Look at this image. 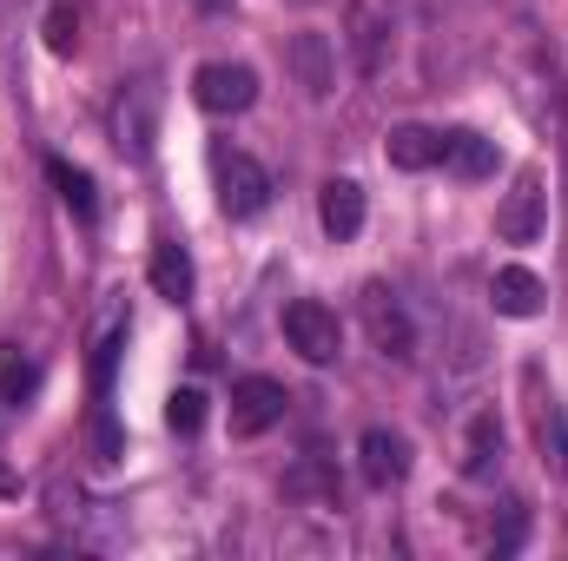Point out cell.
Masks as SVG:
<instances>
[{"label": "cell", "instance_id": "cell-6", "mask_svg": "<svg viewBox=\"0 0 568 561\" xmlns=\"http://www.w3.org/2000/svg\"><path fill=\"white\" fill-rule=\"evenodd\" d=\"M192 100L212 113V120H232V113H252L258 106V73L245 60H205L192 73Z\"/></svg>", "mask_w": 568, "mask_h": 561}, {"label": "cell", "instance_id": "cell-13", "mask_svg": "<svg viewBox=\"0 0 568 561\" xmlns=\"http://www.w3.org/2000/svg\"><path fill=\"white\" fill-rule=\"evenodd\" d=\"M291 73H297V86L311 93V100H324L331 86H337V53H331V40L324 33H291Z\"/></svg>", "mask_w": 568, "mask_h": 561}, {"label": "cell", "instance_id": "cell-22", "mask_svg": "<svg viewBox=\"0 0 568 561\" xmlns=\"http://www.w3.org/2000/svg\"><path fill=\"white\" fill-rule=\"evenodd\" d=\"M80 27H87V0H47V20H40V33H47V53H73L80 47Z\"/></svg>", "mask_w": 568, "mask_h": 561}, {"label": "cell", "instance_id": "cell-10", "mask_svg": "<svg viewBox=\"0 0 568 561\" xmlns=\"http://www.w3.org/2000/svg\"><path fill=\"white\" fill-rule=\"evenodd\" d=\"M357 476H364V489H397L404 476H410V436L404 429H364L357 436Z\"/></svg>", "mask_w": 568, "mask_h": 561}, {"label": "cell", "instance_id": "cell-16", "mask_svg": "<svg viewBox=\"0 0 568 561\" xmlns=\"http://www.w3.org/2000/svg\"><path fill=\"white\" fill-rule=\"evenodd\" d=\"M145 278L165 304H185L192 297V252L179 238H152V258H145Z\"/></svg>", "mask_w": 568, "mask_h": 561}, {"label": "cell", "instance_id": "cell-11", "mask_svg": "<svg viewBox=\"0 0 568 561\" xmlns=\"http://www.w3.org/2000/svg\"><path fill=\"white\" fill-rule=\"evenodd\" d=\"M284 384L278 377H239L232 384V436H265L272 422H284Z\"/></svg>", "mask_w": 568, "mask_h": 561}, {"label": "cell", "instance_id": "cell-1", "mask_svg": "<svg viewBox=\"0 0 568 561\" xmlns=\"http://www.w3.org/2000/svg\"><path fill=\"white\" fill-rule=\"evenodd\" d=\"M523 417H529L542 469L568 489V404L556 397V384L542 377V364H523Z\"/></svg>", "mask_w": 568, "mask_h": 561}, {"label": "cell", "instance_id": "cell-3", "mask_svg": "<svg viewBox=\"0 0 568 561\" xmlns=\"http://www.w3.org/2000/svg\"><path fill=\"white\" fill-rule=\"evenodd\" d=\"M397 20H404L397 0H344V47H351V67L364 80L384 73V60L397 47Z\"/></svg>", "mask_w": 568, "mask_h": 561}, {"label": "cell", "instance_id": "cell-8", "mask_svg": "<svg viewBox=\"0 0 568 561\" xmlns=\"http://www.w3.org/2000/svg\"><path fill=\"white\" fill-rule=\"evenodd\" d=\"M357 317H364V330H371V344H377L384 357H397V364L417 357V324H410V310H404V297H397L390 284H364Z\"/></svg>", "mask_w": 568, "mask_h": 561}, {"label": "cell", "instance_id": "cell-24", "mask_svg": "<svg viewBox=\"0 0 568 561\" xmlns=\"http://www.w3.org/2000/svg\"><path fill=\"white\" fill-rule=\"evenodd\" d=\"M165 422H172L179 436H199V429H205V390H192V384H185V390H172Z\"/></svg>", "mask_w": 568, "mask_h": 561}, {"label": "cell", "instance_id": "cell-17", "mask_svg": "<svg viewBox=\"0 0 568 561\" xmlns=\"http://www.w3.org/2000/svg\"><path fill=\"white\" fill-rule=\"evenodd\" d=\"M436 165H449L456 178H496L503 152H496V140H483V133L456 126V133H443V159H436Z\"/></svg>", "mask_w": 568, "mask_h": 561}, {"label": "cell", "instance_id": "cell-9", "mask_svg": "<svg viewBox=\"0 0 568 561\" xmlns=\"http://www.w3.org/2000/svg\"><path fill=\"white\" fill-rule=\"evenodd\" d=\"M284 337H291V350H297L304 364H337V350H344V324H337V310L317 304V297L284 304Z\"/></svg>", "mask_w": 568, "mask_h": 561}, {"label": "cell", "instance_id": "cell-15", "mask_svg": "<svg viewBox=\"0 0 568 561\" xmlns=\"http://www.w3.org/2000/svg\"><path fill=\"white\" fill-rule=\"evenodd\" d=\"M489 304H496L503 317H542L549 284L536 278V272H523V265H503V272L489 278Z\"/></svg>", "mask_w": 568, "mask_h": 561}, {"label": "cell", "instance_id": "cell-18", "mask_svg": "<svg viewBox=\"0 0 568 561\" xmlns=\"http://www.w3.org/2000/svg\"><path fill=\"white\" fill-rule=\"evenodd\" d=\"M503 469V422H496V410H476L469 417V429H463V476H496Z\"/></svg>", "mask_w": 568, "mask_h": 561}, {"label": "cell", "instance_id": "cell-20", "mask_svg": "<svg viewBox=\"0 0 568 561\" xmlns=\"http://www.w3.org/2000/svg\"><path fill=\"white\" fill-rule=\"evenodd\" d=\"M384 152H390L397 172H429V165L443 159V133H429V126H397V133L384 140Z\"/></svg>", "mask_w": 568, "mask_h": 561}, {"label": "cell", "instance_id": "cell-4", "mask_svg": "<svg viewBox=\"0 0 568 561\" xmlns=\"http://www.w3.org/2000/svg\"><path fill=\"white\" fill-rule=\"evenodd\" d=\"M159 113H165V86H159L152 73H140V80L120 86V100H113V145H120V159H133V165L152 159V145H159Z\"/></svg>", "mask_w": 568, "mask_h": 561}, {"label": "cell", "instance_id": "cell-2", "mask_svg": "<svg viewBox=\"0 0 568 561\" xmlns=\"http://www.w3.org/2000/svg\"><path fill=\"white\" fill-rule=\"evenodd\" d=\"M523 33H529V40H523V60H516V93H523V106H529V120H536V126L562 133V126H568L562 67H556V53L536 40V27H523Z\"/></svg>", "mask_w": 568, "mask_h": 561}, {"label": "cell", "instance_id": "cell-19", "mask_svg": "<svg viewBox=\"0 0 568 561\" xmlns=\"http://www.w3.org/2000/svg\"><path fill=\"white\" fill-rule=\"evenodd\" d=\"M47 178H53L60 205H67L80 225H93V218H100V192H93V172H80L73 159H60V152H53V159H47Z\"/></svg>", "mask_w": 568, "mask_h": 561}, {"label": "cell", "instance_id": "cell-23", "mask_svg": "<svg viewBox=\"0 0 568 561\" xmlns=\"http://www.w3.org/2000/svg\"><path fill=\"white\" fill-rule=\"evenodd\" d=\"M40 390V364L20 357L13 344H0V404H27Z\"/></svg>", "mask_w": 568, "mask_h": 561}, {"label": "cell", "instance_id": "cell-12", "mask_svg": "<svg viewBox=\"0 0 568 561\" xmlns=\"http://www.w3.org/2000/svg\"><path fill=\"white\" fill-rule=\"evenodd\" d=\"M126 330H133V317H126V297H113V304H106V317H100V330H93V364H87L93 404H106V397H113V370H120Z\"/></svg>", "mask_w": 568, "mask_h": 561}, {"label": "cell", "instance_id": "cell-21", "mask_svg": "<svg viewBox=\"0 0 568 561\" xmlns=\"http://www.w3.org/2000/svg\"><path fill=\"white\" fill-rule=\"evenodd\" d=\"M284 496H291V502H311V509H337V476H331L317 456H304V462L284 476Z\"/></svg>", "mask_w": 568, "mask_h": 561}, {"label": "cell", "instance_id": "cell-7", "mask_svg": "<svg viewBox=\"0 0 568 561\" xmlns=\"http://www.w3.org/2000/svg\"><path fill=\"white\" fill-rule=\"evenodd\" d=\"M542 225H549V192H542V172L523 165V172L509 178L503 205H496V238H503V245H536Z\"/></svg>", "mask_w": 568, "mask_h": 561}, {"label": "cell", "instance_id": "cell-14", "mask_svg": "<svg viewBox=\"0 0 568 561\" xmlns=\"http://www.w3.org/2000/svg\"><path fill=\"white\" fill-rule=\"evenodd\" d=\"M317 225H324L337 245H351V238L364 232V185H357V178H331V185L317 192Z\"/></svg>", "mask_w": 568, "mask_h": 561}, {"label": "cell", "instance_id": "cell-5", "mask_svg": "<svg viewBox=\"0 0 568 561\" xmlns=\"http://www.w3.org/2000/svg\"><path fill=\"white\" fill-rule=\"evenodd\" d=\"M212 185H219V212L225 218H258L272 205V172L239 152V145H212Z\"/></svg>", "mask_w": 568, "mask_h": 561}, {"label": "cell", "instance_id": "cell-25", "mask_svg": "<svg viewBox=\"0 0 568 561\" xmlns=\"http://www.w3.org/2000/svg\"><path fill=\"white\" fill-rule=\"evenodd\" d=\"M93 449H100V462H120V422H113V410L106 404H93Z\"/></svg>", "mask_w": 568, "mask_h": 561}, {"label": "cell", "instance_id": "cell-26", "mask_svg": "<svg viewBox=\"0 0 568 561\" xmlns=\"http://www.w3.org/2000/svg\"><path fill=\"white\" fill-rule=\"evenodd\" d=\"M199 7H212V13H219V7H225V0H199Z\"/></svg>", "mask_w": 568, "mask_h": 561}]
</instances>
